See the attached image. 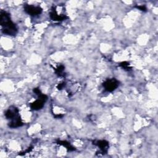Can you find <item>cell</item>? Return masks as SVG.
I'll return each mask as SVG.
<instances>
[{
  "label": "cell",
  "instance_id": "obj_1",
  "mask_svg": "<svg viewBox=\"0 0 158 158\" xmlns=\"http://www.w3.org/2000/svg\"><path fill=\"white\" fill-rule=\"evenodd\" d=\"M0 24L2 27L1 31L4 34L9 36H15L17 34V26L11 20L10 14L5 10L1 11Z\"/></svg>",
  "mask_w": 158,
  "mask_h": 158
},
{
  "label": "cell",
  "instance_id": "obj_2",
  "mask_svg": "<svg viewBox=\"0 0 158 158\" xmlns=\"http://www.w3.org/2000/svg\"><path fill=\"white\" fill-rule=\"evenodd\" d=\"M38 96V98L36 101H35L34 102L30 104V107L32 110H38L42 109L44 106V103L46 102V101L48 99V96L42 93L40 94H39Z\"/></svg>",
  "mask_w": 158,
  "mask_h": 158
},
{
  "label": "cell",
  "instance_id": "obj_3",
  "mask_svg": "<svg viewBox=\"0 0 158 158\" xmlns=\"http://www.w3.org/2000/svg\"><path fill=\"white\" fill-rule=\"evenodd\" d=\"M118 85L119 81L114 78H108L102 83V86L104 89L108 92H112L118 88Z\"/></svg>",
  "mask_w": 158,
  "mask_h": 158
},
{
  "label": "cell",
  "instance_id": "obj_4",
  "mask_svg": "<svg viewBox=\"0 0 158 158\" xmlns=\"http://www.w3.org/2000/svg\"><path fill=\"white\" fill-rule=\"evenodd\" d=\"M23 7H24V11L31 16H37L40 15L43 11L42 8L38 6H35L25 4H24Z\"/></svg>",
  "mask_w": 158,
  "mask_h": 158
},
{
  "label": "cell",
  "instance_id": "obj_5",
  "mask_svg": "<svg viewBox=\"0 0 158 158\" xmlns=\"http://www.w3.org/2000/svg\"><path fill=\"white\" fill-rule=\"evenodd\" d=\"M5 117L8 120H13L20 116L19 109L15 106H10L9 109L6 111Z\"/></svg>",
  "mask_w": 158,
  "mask_h": 158
},
{
  "label": "cell",
  "instance_id": "obj_6",
  "mask_svg": "<svg viewBox=\"0 0 158 158\" xmlns=\"http://www.w3.org/2000/svg\"><path fill=\"white\" fill-rule=\"evenodd\" d=\"M93 144L99 148L100 151L98 152L99 153H101L102 154L107 153L109 145V142L106 140H96L93 142Z\"/></svg>",
  "mask_w": 158,
  "mask_h": 158
},
{
  "label": "cell",
  "instance_id": "obj_7",
  "mask_svg": "<svg viewBox=\"0 0 158 158\" xmlns=\"http://www.w3.org/2000/svg\"><path fill=\"white\" fill-rule=\"evenodd\" d=\"M49 16L50 18L54 20V21H57V22H60L66 20L68 19V17L66 16L65 15H59L56 10V8L54 7H52L51 9V10L49 13Z\"/></svg>",
  "mask_w": 158,
  "mask_h": 158
},
{
  "label": "cell",
  "instance_id": "obj_8",
  "mask_svg": "<svg viewBox=\"0 0 158 158\" xmlns=\"http://www.w3.org/2000/svg\"><path fill=\"white\" fill-rule=\"evenodd\" d=\"M23 125V123L21 120L20 116L10 120L8 123V126L12 128H18V127H22Z\"/></svg>",
  "mask_w": 158,
  "mask_h": 158
},
{
  "label": "cell",
  "instance_id": "obj_9",
  "mask_svg": "<svg viewBox=\"0 0 158 158\" xmlns=\"http://www.w3.org/2000/svg\"><path fill=\"white\" fill-rule=\"evenodd\" d=\"M56 143L58 144H60L61 146H63L64 147H65L69 151H73L75 150V148L72 146L70 143L67 141H64V140H60V139H57L56 141Z\"/></svg>",
  "mask_w": 158,
  "mask_h": 158
},
{
  "label": "cell",
  "instance_id": "obj_10",
  "mask_svg": "<svg viewBox=\"0 0 158 158\" xmlns=\"http://www.w3.org/2000/svg\"><path fill=\"white\" fill-rule=\"evenodd\" d=\"M64 69H65V67L63 65H60L57 68L54 69L55 73L59 77H64L65 75Z\"/></svg>",
  "mask_w": 158,
  "mask_h": 158
},
{
  "label": "cell",
  "instance_id": "obj_11",
  "mask_svg": "<svg viewBox=\"0 0 158 158\" xmlns=\"http://www.w3.org/2000/svg\"><path fill=\"white\" fill-rule=\"evenodd\" d=\"M119 66L127 71H130L131 69V67L130 66L129 62H128L127 61H123V62H120L119 64Z\"/></svg>",
  "mask_w": 158,
  "mask_h": 158
},
{
  "label": "cell",
  "instance_id": "obj_12",
  "mask_svg": "<svg viewBox=\"0 0 158 158\" xmlns=\"http://www.w3.org/2000/svg\"><path fill=\"white\" fill-rule=\"evenodd\" d=\"M135 7L141 10V11H143V12H146V10H147V8H146V6H144V5H139V6L136 5L135 6Z\"/></svg>",
  "mask_w": 158,
  "mask_h": 158
},
{
  "label": "cell",
  "instance_id": "obj_13",
  "mask_svg": "<svg viewBox=\"0 0 158 158\" xmlns=\"http://www.w3.org/2000/svg\"><path fill=\"white\" fill-rule=\"evenodd\" d=\"M33 93L35 94H36L37 96H38L39 94H40L42 92L41 91V90L40 89V88H33Z\"/></svg>",
  "mask_w": 158,
  "mask_h": 158
},
{
  "label": "cell",
  "instance_id": "obj_14",
  "mask_svg": "<svg viewBox=\"0 0 158 158\" xmlns=\"http://www.w3.org/2000/svg\"><path fill=\"white\" fill-rule=\"evenodd\" d=\"M65 86V82H62V83H59V84L57 85V88L59 90H60V89H63Z\"/></svg>",
  "mask_w": 158,
  "mask_h": 158
},
{
  "label": "cell",
  "instance_id": "obj_15",
  "mask_svg": "<svg viewBox=\"0 0 158 158\" xmlns=\"http://www.w3.org/2000/svg\"><path fill=\"white\" fill-rule=\"evenodd\" d=\"M64 115H62V114H56V115H54V117H55V118H62V117H63Z\"/></svg>",
  "mask_w": 158,
  "mask_h": 158
}]
</instances>
